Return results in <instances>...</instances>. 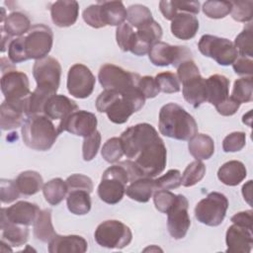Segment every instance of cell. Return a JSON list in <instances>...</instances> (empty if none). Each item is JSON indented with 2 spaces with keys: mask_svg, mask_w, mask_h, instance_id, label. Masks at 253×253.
Here are the masks:
<instances>
[{
  "mask_svg": "<svg viewBox=\"0 0 253 253\" xmlns=\"http://www.w3.org/2000/svg\"><path fill=\"white\" fill-rule=\"evenodd\" d=\"M144 103L145 98L137 87L124 93L104 90L96 99V109L100 113H106L112 123L122 125L133 113L138 112Z\"/></svg>",
  "mask_w": 253,
  "mask_h": 253,
  "instance_id": "obj_1",
  "label": "cell"
},
{
  "mask_svg": "<svg viewBox=\"0 0 253 253\" xmlns=\"http://www.w3.org/2000/svg\"><path fill=\"white\" fill-rule=\"evenodd\" d=\"M158 127L164 136L178 140H190L198 133L195 119L175 103H168L160 109Z\"/></svg>",
  "mask_w": 253,
  "mask_h": 253,
  "instance_id": "obj_2",
  "label": "cell"
},
{
  "mask_svg": "<svg viewBox=\"0 0 253 253\" xmlns=\"http://www.w3.org/2000/svg\"><path fill=\"white\" fill-rule=\"evenodd\" d=\"M24 143L35 150L46 151L51 148L58 134V126L45 115L29 116L22 125Z\"/></svg>",
  "mask_w": 253,
  "mask_h": 253,
  "instance_id": "obj_3",
  "label": "cell"
},
{
  "mask_svg": "<svg viewBox=\"0 0 253 253\" xmlns=\"http://www.w3.org/2000/svg\"><path fill=\"white\" fill-rule=\"evenodd\" d=\"M131 182L129 172L123 161L107 168L98 186V196L106 204L116 205L126 194V185Z\"/></svg>",
  "mask_w": 253,
  "mask_h": 253,
  "instance_id": "obj_4",
  "label": "cell"
},
{
  "mask_svg": "<svg viewBox=\"0 0 253 253\" xmlns=\"http://www.w3.org/2000/svg\"><path fill=\"white\" fill-rule=\"evenodd\" d=\"M135 165L143 177L153 178L161 174L167 162V149L160 136L146 144L134 157Z\"/></svg>",
  "mask_w": 253,
  "mask_h": 253,
  "instance_id": "obj_5",
  "label": "cell"
},
{
  "mask_svg": "<svg viewBox=\"0 0 253 253\" xmlns=\"http://www.w3.org/2000/svg\"><path fill=\"white\" fill-rule=\"evenodd\" d=\"M96 242L105 248L123 249L132 239L130 228L117 219L105 220L100 223L94 233Z\"/></svg>",
  "mask_w": 253,
  "mask_h": 253,
  "instance_id": "obj_6",
  "label": "cell"
},
{
  "mask_svg": "<svg viewBox=\"0 0 253 253\" xmlns=\"http://www.w3.org/2000/svg\"><path fill=\"white\" fill-rule=\"evenodd\" d=\"M227 209V198L221 193L211 192L196 205L195 217L203 224L217 226L223 221Z\"/></svg>",
  "mask_w": 253,
  "mask_h": 253,
  "instance_id": "obj_7",
  "label": "cell"
},
{
  "mask_svg": "<svg viewBox=\"0 0 253 253\" xmlns=\"http://www.w3.org/2000/svg\"><path fill=\"white\" fill-rule=\"evenodd\" d=\"M98 79L105 90H115L124 93L136 88L140 76L137 73L126 71L115 64L106 63L101 66Z\"/></svg>",
  "mask_w": 253,
  "mask_h": 253,
  "instance_id": "obj_8",
  "label": "cell"
},
{
  "mask_svg": "<svg viewBox=\"0 0 253 253\" xmlns=\"http://www.w3.org/2000/svg\"><path fill=\"white\" fill-rule=\"evenodd\" d=\"M198 47L203 55L212 58L219 65L223 66L232 64L238 56L232 42L212 35L202 36Z\"/></svg>",
  "mask_w": 253,
  "mask_h": 253,
  "instance_id": "obj_9",
  "label": "cell"
},
{
  "mask_svg": "<svg viewBox=\"0 0 253 253\" xmlns=\"http://www.w3.org/2000/svg\"><path fill=\"white\" fill-rule=\"evenodd\" d=\"M156 129L147 123L137 124L127 127L121 134L124 154L126 158H134L137 153L150 141L158 137Z\"/></svg>",
  "mask_w": 253,
  "mask_h": 253,
  "instance_id": "obj_10",
  "label": "cell"
},
{
  "mask_svg": "<svg viewBox=\"0 0 253 253\" xmlns=\"http://www.w3.org/2000/svg\"><path fill=\"white\" fill-rule=\"evenodd\" d=\"M53 34L49 27L43 24L33 26L24 36V45L28 59H42L51 50Z\"/></svg>",
  "mask_w": 253,
  "mask_h": 253,
  "instance_id": "obj_11",
  "label": "cell"
},
{
  "mask_svg": "<svg viewBox=\"0 0 253 253\" xmlns=\"http://www.w3.org/2000/svg\"><path fill=\"white\" fill-rule=\"evenodd\" d=\"M148 57L151 63L156 66L172 64L178 67L183 61L192 59V52L187 46L171 45L164 42H158L151 46Z\"/></svg>",
  "mask_w": 253,
  "mask_h": 253,
  "instance_id": "obj_12",
  "label": "cell"
},
{
  "mask_svg": "<svg viewBox=\"0 0 253 253\" xmlns=\"http://www.w3.org/2000/svg\"><path fill=\"white\" fill-rule=\"evenodd\" d=\"M96 79L91 70L84 64H73L67 74V90L69 94L78 99L89 97L95 87Z\"/></svg>",
  "mask_w": 253,
  "mask_h": 253,
  "instance_id": "obj_13",
  "label": "cell"
},
{
  "mask_svg": "<svg viewBox=\"0 0 253 253\" xmlns=\"http://www.w3.org/2000/svg\"><path fill=\"white\" fill-rule=\"evenodd\" d=\"M189 202L182 195H176L175 203L167 212V227L170 235L174 239H182L186 236L191 225V220L188 213Z\"/></svg>",
  "mask_w": 253,
  "mask_h": 253,
  "instance_id": "obj_14",
  "label": "cell"
},
{
  "mask_svg": "<svg viewBox=\"0 0 253 253\" xmlns=\"http://www.w3.org/2000/svg\"><path fill=\"white\" fill-rule=\"evenodd\" d=\"M1 91L6 101L25 100L30 94V82L26 73L12 69L2 74Z\"/></svg>",
  "mask_w": 253,
  "mask_h": 253,
  "instance_id": "obj_15",
  "label": "cell"
},
{
  "mask_svg": "<svg viewBox=\"0 0 253 253\" xmlns=\"http://www.w3.org/2000/svg\"><path fill=\"white\" fill-rule=\"evenodd\" d=\"M97 118L93 113L77 110L67 117L63 122L58 123L59 132L68 131L71 134L86 137L97 130Z\"/></svg>",
  "mask_w": 253,
  "mask_h": 253,
  "instance_id": "obj_16",
  "label": "cell"
},
{
  "mask_svg": "<svg viewBox=\"0 0 253 253\" xmlns=\"http://www.w3.org/2000/svg\"><path fill=\"white\" fill-rule=\"evenodd\" d=\"M33 75L38 86H45L56 92L61 76L60 63L50 56L36 60L33 66Z\"/></svg>",
  "mask_w": 253,
  "mask_h": 253,
  "instance_id": "obj_17",
  "label": "cell"
},
{
  "mask_svg": "<svg viewBox=\"0 0 253 253\" xmlns=\"http://www.w3.org/2000/svg\"><path fill=\"white\" fill-rule=\"evenodd\" d=\"M162 28L156 22L152 21L147 25L137 29L134 35V40L129 51L137 56L145 55L149 52L151 46L160 42L162 38Z\"/></svg>",
  "mask_w": 253,
  "mask_h": 253,
  "instance_id": "obj_18",
  "label": "cell"
},
{
  "mask_svg": "<svg viewBox=\"0 0 253 253\" xmlns=\"http://www.w3.org/2000/svg\"><path fill=\"white\" fill-rule=\"evenodd\" d=\"M40 211L41 210L36 204L20 201L9 208H2L1 216L13 223L29 226L34 224Z\"/></svg>",
  "mask_w": 253,
  "mask_h": 253,
  "instance_id": "obj_19",
  "label": "cell"
},
{
  "mask_svg": "<svg viewBox=\"0 0 253 253\" xmlns=\"http://www.w3.org/2000/svg\"><path fill=\"white\" fill-rule=\"evenodd\" d=\"M226 252L249 253L253 245L252 229L233 223L227 228L225 234Z\"/></svg>",
  "mask_w": 253,
  "mask_h": 253,
  "instance_id": "obj_20",
  "label": "cell"
},
{
  "mask_svg": "<svg viewBox=\"0 0 253 253\" xmlns=\"http://www.w3.org/2000/svg\"><path fill=\"white\" fill-rule=\"evenodd\" d=\"M26 99L17 102L4 100L0 108V126L2 130H11L22 126L26 120L24 119V116H26Z\"/></svg>",
  "mask_w": 253,
  "mask_h": 253,
  "instance_id": "obj_21",
  "label": "cell"
},
{
  "mask_svg": "<svg viewBox=\"0 0 253 253\" xmlns=\"http://www.w3.org/2000/svg\"><path fill=\"white\" fill-rule=\"evenodd\" d=\"M79 110L77 104L64 95L51 96L44 106V115L50 120L63 122L75 111Z\"/></svg>",
  "mask_w": 253,
  "mask_h": 253,
  "instance_id": "obj_22",
  "label": "cell"
},
{
  "mask_svg": "<svg viewBox=\"0 0 253 253\" xmlns=\"http://www.w3.org/2000/svg\"><path fill=\"white\" fill-rule=\"evenodd\" d=\"M79 13V4L77 1H55L50 6V16L52 22L61 28L72 26Z\"/></svg>",
  "mask_w": 253,
  "mask_h": 253,
  "instance_id": "obj_23",
  "label": "cell"
},
{
  "mask_svg": "<svg viewBox=\"0 0 253 253\" xmlns=\"http://www.w3.org/2000/svg\"><path fill=\"white\" fill-rule=\"evenodd\" d=\"M88 249L87 241L80 235L56 234L48 242L50 253H84Z\"/></svg>",
  "mask_w": 253,
  "mask_h": 253,
  "instance_id": "obj_24",
  "label": "cell"
},
{
  "mask_svg": "<svg viewBox=\"0 0 253 253\" xmlns=\"http://www.w3.org/2000/svg\"><path fill=\"white\" fill-rule=\"evenodd\" d=\"M199 30V21L189 13H178L171 21V32L177 39L187 41L193 39Z\"/></svg>",
  "mask_w": 253,
  "mask_h": 253,
  "instance_id": "obj_25",
  "label": "cell"
},
{
  "mask_svg": "<svg viewBox=\"0 0 253 253\" xmlns=\"http://www.w3.org/2000/svg\"><path fill=\"white\" fill-rule=\"evenodd\" d=\"M207 101L214 107L228 97L229 80L220 74L211 75L206 79Z\"/></svg>",
  "mask_w": 253,
  "mask_h": 253,
  "instance_id": "obj_26",
  "label": "cell"
},
{
  "mask_svg": "<svg viewBox=\"0 0 253 253\" xmlns=\"http://www.w3.org/2000/svg\"><path fill=\"white\" fill-rule=\"evenodd\" d=\"M247 176L245 165L238 160H230L222 164L217 171L218 180L226 186H237Z\"/></svg>",
  "mask_w": 253,
  "mask_h": 253,
  "instance_id": "obj_27",
  "label": "cell"
},
{
  "mask_svg": "<svg viewBox=\"0 0 253 253\" xmlns=\"http://www.w3.org/2000/svg\"><path fill=\"white\" fill-rule=\"evenodd\" d=\"M102 21L106 26L119 27L126 19L127 12L121 1H99Z\"/></svg>",
  "mask_w": 253,
  "mask_h": 253,
  "instance_id": "obj_28",
  "label": "cell"
},
{
  "mask_svg": "<svg viewBox=\"0 0 253 253\" xmlns=\"http://www.w3.org/2000/svg\"><path fill=\"white\" fill-rule=\"evenodd\" d=\"M56 92L45 86H38L26 99V116L44 115V106Z\"/></svg>",
  "mask_w": 253,
  "mask_h": 253,
  "instance_id": "obj_29",
  "label": "cell"
},
{
  "mask_svg": "<svg viewBox=\"0 0 253 253\" xmlns=\"http://www.w3.org/2000/svg\"><path fill=\"white\" fill-rule=\"evenodd\" d=\"M1 240H4L13 247H19L24 245L29 238L28 226L13 223L3 216H1Z\"/></svg>",
  "mask_w": 253,
  "mask_h": 253,
  "instance_id": "obj_30",
  "label": "cell"
},
{
  "mask_svg": "<svg viewBox=\"0 0 253 253\" xmlns=\"http://www.w3.org/2000/svg\"><path fill=\"white\" fill-rule=\"evenodd\" d=\"M182 85L184 99L194 108H198L203 103L207 102L206 79L204 77L200 75L183 83Z\"/></svg>",
  "mask_w": 253,
  "mask_h": 253,
  "instance_id": "obj_31",
  "label": "cell"
},
{
  "mask_svg": "<svg viewBox=\"0 0 253 253\" xmlns=\"http://www.w3.org/2000/svg\"><path fill=\"white\" fill-rule=\"evenodd\" d=\"M156 191L154 179L150 177H142L131 182L126 189V194L128 198L139 203L149 201L153 193Z\"/></svg>",
  "mask_w": 253,
  "mask_h": 253,
  "instance_id": "obj_32",
  "label": "cell"
},
{
  "mask_svg": "<svg viewBox=\"0 0 253 253\" xmlns=\"http://www.w3.org/2000/svg\"><path fill=\"white\" fill-rule=\"evenodd\" d=\"M189 152L197 160L210 159L214 153L213 139L205 133H197L189 140Z\"/></svg>",
  "mask_w": 253,
  "mask_h": 253,
  "instance_id": "obj_33",
  "label": "cell"
},
{
  "mask_svg": "<svg viewBox=\"0 0 253 253\" xmlns=\"http://www.w3.org/2000/svg\"><path fill=\"white\" fill-rule=\"evenodd\" d=\"M33 226L34 236L42 242L48 243L56 235L51 221V211L49 209H44L40 211Z\"/></svg>",
  "mask_w": 253,
  "mask_h": 253,
  "instance_id": "obj_34",
  "label": "cell"
},
{
  "mask_svg": "<svg viewBox=\"0 0 253 253\" xmlns=\"http://www.w3.org/2000/svg\"><path fill=\"white\" fill-rule=\"evenodd\" d=\"M15 181L20 193L25 196L35 195L43 187L42 177L39 172L33 170L20 173Z\"/></svg>",
  "mask_w": 253,
  "mask_h": 253,
  "instance_id": "obj_35",
  "label": "cell"
},
{
  "mask_svg": "<svg viewBox=\"0 0 253 253\" xmlns=\"http://www.w3.org/2000/svg\"><path fill=\"white\" fill-rule=\"evenodd\" d=\"M66 204L68 211L76 215H84L91 210L90 193L84 190H73L67 193Z\"/></svg>",
  "mask_w": 253,
  "mask_h": 253,
  "instance_id": "obj_36",
  "label": "cell"
},
{
  "mask_svg": "<svg viewBox=\"0 0 253 253\" xmlns=\"http://www.w3.org/2000/svg\"><path fill=\"white\" fill-rule=\"evenodd\" d=\"M2 27L10 37H22L32 28L30 19L21 12H13L8 15Z\"/></svg>",
  "mask_w": 253,
  "mask_h": 253,
  "instance_id": "obj_37",
  "label": "cell"
},
{
  "mask_svg": "<svg viewBox=\"0 0 253 253\" xmlns=\"http://www.w3.org/2000/svg\"><path fill=\"white\" fill-rule=\"evenodd\" d=\"M42 194L48 204L51 206H57L62 202L67 194V186L65 181L60 178L49 180L43 185Z\"/></svg>",
  "mask_w": 253,
  "mask_h": 253,
  "instance_id": "obj_38",
  "label": "cell"
},
{
  "mask_svg": "<svg viewBox=\"0 0 253 253\" xmlns=\"http://www.w3.org/2000/svg\"><path fill=\"white\" fill-rule=\"evenodd\" d=\"M126 19L131 27L139 29L148 23L153 21L151 11L144 5L133 4L130 5L127 10Z\"/></svg>",
  "mask_w": 253,
  "mask_h": 253,
  "instance_id": "obj_39",
  "label": "cell"
},
{
  "mask_svg": "<svg viewBox=\"0 0 253 253\" xmlns=\"http://www.w3.org/2000/svg\"><path fill=\"white\" fill-rule=\"evenodd\" d=\"M231 97L240 104L251 102L253 99L252 76H246L235 80Z\"/></svg>",
  "mask_w": 253,
  "mask_h": 253,
  "instance_id": "obj_40",
  "label": "cell"
},
{
  "mask_svg": "<svg viewBox=\"0 0 253 253\" xmlns=\"http://www.w3.org/2000/svg\"><path fill=\"white\" fill-rule=\"evenodd\" d=\"M206 174V166L201 160L191 162L181 176V185L184 187H192L199 183Z\"/></svg>",
  "mask_w": 253,
  "mask_h": 253,
  "instance_id": "obj_41",
  "label": "cell"
},
{
  "mask_svg": "<svg viewBox=\"0 0 253 253\" xmlns=\"http://www.w3.org/2000/svg\"><path fill=\"white\" fill-rule=\"evenodd\" d=\"M253 33L252 25L249 22L243 31L237 35L234 41V46L238 52V55L247 56L252 58L253 56Z\"/></svg>",
  "mask_w": 253,
  "mask_h": 253,
  "instance_id": "obj_42",
  "label": "cell"
},
{
  "mask_svg": "<svg viewBox=\"0 0 253 253\" xmlns=\"http://www.w3.org/2000/svg\"><path fill=\"white\" fill-rule=\"evenodd\" d=\"M204 14L211 19H221L227 16L231 11V2L229 1H206L203 5Z\"/></svg>",
  "mask_w": 253,
  "mask_h": 253,
  "instance_id": "obj_43",
  "label": "cell"
},
{
  "mask_svg": "<svg viewBox=\"0 0 253 253\" xmlns=\"http://www.w3.org/2000/svg\"><path fill=\"white\" fill-rule=\"evenodd\" d=\"M102 157L109 163H115L122 158L124 154L123 144L120 137L109 138L103 145L101 150Z\"/></svg>",
  "mask_w": 253,
  "mask_h": 253,
  "instance_id": "obj_44",
  "label": "cell"
},
{
  "mask_svg": "<svg viewBox=\"0 0 253 253\" xmlns=\"http://www.w3.org/2000/svg\"><path fill=\"white\" fill-rule=\"evenodd\" d=\"M231 17L241 23H247L253 17V1H233L231 2Z\"/></svg>",
  "mask_w": 253,
  "mask_h": 253,
  "instance_id": "obj_45",
  "label": "cell"
},
{
  "mask_svg": "<svg viewBox=\"0 0 253 253\" xmlns=\"http://www.w3.org/2000/svg\"><path fill=\"white\" fill-rule=\"evenodd\" d=\"M155 80L158 84L159 90L163 93L172 94L180 91V82L176 74L166 71L158 73L155 76Z\"/></svg>",
  "mask_w": 253,
  "mask_h": 253,
  "instance_id": "obj_46",
  "label": "cell"
},
{
  "mask_svg": "<svg viewBox=\"0 0 253 253\" xmlns=\"http://www.w3.org/2000/svg\"><path fill=\"white\" fill-rule=\"evenodd\" d=\"M135 32L128 23H123L116 30V40L123 51H129L134 40Z\"/></svg>",
  "mask_w": 253,
  "mask_h": 253,
  "instance_id": "obj_47",
  "label": "cell"
},
{
  "mask_svg": "<svg viewBox=\"0 0 253 253\" xmlns=\"http://www.w3.org/2000/svg\"><path fill=\"white\" fill-rule=\"evenodd\" d=\"M156 191L172 190L181 186V172L177 169H170L164 175L154 179Z\"/></svg>",
  "mask_w": 253,
  "mask_h": 253,
  "instance_id": "obj_48",
  "label": "cell"
},
{
  "mask_svg": "<svg viewBox=\"0 0 253 253\" xmlns=\"http://www.w3.org/2000/svg\"><path fill=\"white\" fill-rule=\"evenodd\" d=\"M101 144V133L95 130L92 134L84 137L82 145V156L85 161H91L97 155Z\"/></svg>",
  "mask_w": 253,
  "mask_h": 253,
  "instance_id": "obj_49",
  "label": "cell"
},
{
  "mask_svg": "<svg viewBox=\"0 0 253 253\" xmlns=\"http://www.w3.org/2000/svg\"><path fill=\"white\" fill-rule=\"evenodd\" d=\"M176 195L170 192L169 190H159L155 191L153 195L154 206L157 211L167 213L175 203Z\"/></svg>",
  "mask_w": 253,
  "mask_h": 253,
  "instance_id": "obj_50",
  "label": "cell"
},
{
  "mask_svg": "<svg viewBox=\"0 0 253 253\" xmlns=\"http://www.w3.org/2000/svg\"><path fill=\"white\" fill-rule=\"evenodd\" d=\"M246 144V134L243 131H234L227 134L222 141V148L225 152L240 151Z\"/></svg>",
  "mask_w": 253,
  "mask_h": 253,
  "instance_id": "obj_51",
  "label": "cell"
},
{
  "mask_svg": "<svg viewBox=\"0 0 253 253\" xmlns=\"http://www.w3.org/2000/svg\"><path fill=\"white\" fill-rule=\"evenodd\" d=\"M8 57L12 63H19L28 60L24 45V36L11 41L8 46Z\"/></svg>",
  "mask_w": 253,
  "mask_h": 253,
  "instance_id": "obj_52",
  "label": "cell"
},
{
  "mask_svg": "<svg viewBox=\"0 0 253 253\" xmlns=\"http://www.w3.org/2000/svg\"><path fill=\"white\" fill-rule=\"evenodd\" d=\"M20 191L14 180L1 179L0 182V198L4 204H10L16 201L20 196Z\"/></svg>",
  "mask_w": 253,
  "mask_h": 253,
  "instance_id": "obj_53",
  "label": "cell"
},
{
  "mask_svg": "<svg viewBox=\"0 0 253 253\" xmlns=\"http://www.w3.org/2000/svg\"><path fill=\"white\" fill-rule=\"evenodd\" d=\"M67 193L73 190H84L89 193L93 191V182L91 178L83 174H73L65 180Z\"/></svg>",
  "mask_w": 253,
  "mask_h": 253,
  "instance_id": "obj_54",
  "label": "cell"
},
{
  "mask_svg": "<svg viewBox=\"0 0 253 253\" xmlns=\"http://www.w3.org/2000/svg\"><path fill=\"white\" fill-rule=\"evenodd\" d=\"M200 75V70L192 59L183 61L177 67V77L179 82H181L182 84Z\"/></svg>",
  "mask_w": 253,
  "mask_h": 253,
  "instance_id": "obj_55",
  "label": "cell"
},
{
  "mask_svg": "<svg viewBox=\"0 0 253 253\" xmlns=\"http://www.w3.org/2000/svg\"><path fill=\"white\" fill-rule=\"evenodd\" d=\"M83 20L87 25H89L92 28L100 29L105 27L102 17H101V9L100 5L98 3L88 6L82 13Z\"/></svg>",
  "mask_w": 253,
  "mask_h": 253,
  "instance_id": "obj_56",
  "label": "cell"
},
{
  "mask_svg": "<svg viewBox=\"0 0 253 253\" xmlns=\"http://www.w3.org/2000/svg\"><path fill=\"white\" fill-rule=\"evenodd\" d=\"M137 88L145 99L155 98L160 92L155 78L148 75L140 77L137 84Z\"/></svg>",
  "mask_w": 253,
  "mask_h": 253,
  "instance_id": "obj_57",
  "label": "cell"
},
{
  "mask_svg": "<svg viewBox=\"0 0 253 253\" xmlns=\"http://www.w3.org/2000/svg\"><path fill=\"white\" fill-rule=\"evenodd\" d=\"M233 70L238 75L252 76L253 73V60L247 56L238 55L237 58L232 63Z\"/></svg>",
  "mask_w": 253,
  "mask_h": 253,
  "instance_id": "obj_58",
  "label": "cell"
},
{
  "mask_svg": "<svg viewBox=\"0 0 253 253\" xmlns=\"http://www.w3.org/2000/svg\"><path fill=\"white\" fill-rule=\"evenodd\" d=\"M240 103L237 102L236 100H234L232 97H227L225 100H223L221 103H219L218 105L215 106V109L217 111L218 114H220L221 116H232L234 115L237 110L240 107Z\"/></svg>",
  "mask_w": 253,
  "mask_h": 253,
  "instance_id": "obj_59",
  "label": "cell"
},
{
  "mask_svg": "<svg viewBox=\"0 0 253 253\" xmlns=\"http://www.w3.org/2000/svg\"><path fill=\"white\" fill-rule=\"evenodd\" d=\"M172 3L178 13H189L196 15L200 12L199 1H172Z\"/></svg>",
  "mask_w": 253,
  "mask_h": 253,
  "instance_id": "obj_60",
  "label": "cell"
},
{
  "mask_svg": "<svg viewBox=\"0 0 253 253\" xmlns=\"http://www.w3.org/2000/svg\"><path fill=\"white\" fill-rule=\"evenodd\" d=\"M252 213H253L252 210L240 211V212L235 213L230 218V220L232 221V223L252 229Z\"/></svg>",
  "mask_w": 253,
  "mask_h": 253,
  "instance_id": "obj_61",
  "label": "cell"
},
{
  "mask_svg": "<svg viewBox=\"0 0 253 253\" xmlns=\"http://www.w3.org/2000/svg\"><path fill=\"white\" fill-rule=\"evenodd\" d=\"M159 9L163 15V17L166 19V20H170L172 21L174 19V17L178 14L177 10L175 9V7L173 6V3L172 1H160L159 2Z\"/></svg>",
  "mask_w": 253,
  "mask_h": 253,
  "instance_id": "obj_62",
  "label": "cell"
},
{
  "mask_svg": "<svg viewBox=\"0 0 253 253\" xmlns=\"http://www.w3.org/2000/svg\"><path fill=\"white\" fill-rule=\"evenodd\" d=\"M242 195L244 200L251 206V200H252V180H249L247 183H245L242 187Z\"/></svg>",
  "mask_w": 253,
  "mask_h": 253,
  "instance_id": "obj_63",
  "label": "cell"
},
{
  "mask_svg": "<svg viewBox=\"0 0 253 253\" xmlns=\"http://www.w3.org/2000/svg\"><path fill=\"white\" fill-rule=\"evenodd\" d=\"M11 37L4 31L3 27H1V51L4 52L6 50V47L9 46L11 42Z\"/></svg>",
  "mask_w": 253,
  "mask_h": 253,
  "instance_id": "obj_64",
  "label": "cell"
}]
</instances>
